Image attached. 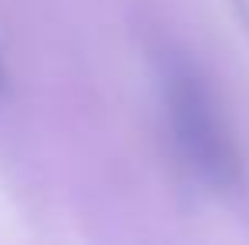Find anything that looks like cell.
<instances>
[{
    "label": "cell",
    "instance_id": "obj_2",
    "mask_svg": "<svg viewBox=\"0 0 249 245\" xmlns=\"http://www.w3.org/2000/svg\"><path fill=\"white\" fill-rule=\"evenodd\" d=\"M3 87H7V71H3V57H0V94H3Z\"/></svg>",
    "mask_w": 249,
    "mask_h": 245
},
{
    "label": "cell",
    "instance_id": "obj_1",
    "mask_svg": "<svg viewBox=\"0 0 249 245\" xmlns=\"http://www.w3.org/2000/svg\"><path fill=\"white\" fill-rule=\"evenodd\" d=\"M159 91L172 145L185 168L212 192H236L243 185V151L196 64L165 57Z\"/></svg>",
    "mask_w": 249,
    "mask_h": 245
}]
</instances>
